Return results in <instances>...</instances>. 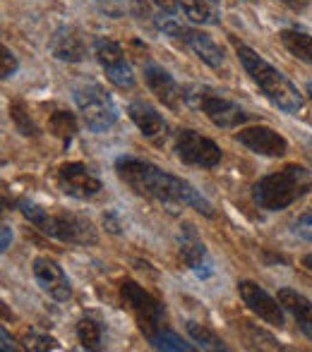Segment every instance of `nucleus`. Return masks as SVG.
I'll list each match as a JSON object with an SVG mask.
<instances>
[{
  "label": "nucleus",
  "mask_w": 312,
  "mask_h": 352,
  "mask_svg": "<svg viewBox=\"0 0 312 352\" xmlns=\"http://www.w3.org/2000/svg\"><path fill=\"white\" fill-rule=\"evenodd\" d=\"M96 5L108 17H123L125 14V0H96Z\"/></svg>",
  "instance_id": "30"
},
{
  "label": "nucleus",
  "mask_w": 312,
  "mask_h": 352,
  "mask_svg": "<svg viewBox=\"0 0 312 352\" xmlns=\"http://www.w3.org/2000/svg\"><path fill=\"white\" fill-rule=\"evenodd\" d=\"M0 336H3V350L5 352H14V350H17V345L12 343V338L8 336V329H5V326L0 329Z\"/></svg>",
  "instance_id": "34"
},
{
  "label": "nucleus",
  "mask_w": 312,
  "mask_h": 352,
  "mask_svg": "<svg viewBox=\"0 0 312 352\" xmlns=\"http://www.w3.org/2000/svg\"><path fill=\"white\" fill-rule=\"evenodd\" d=\"M51 48L53 58L63 63H82L87 58V43H84L82 34L75 27H61L56 34L51 36Z\"/></svg>",
  "instance_id": "17"
},
{
  "label": "nucleus",
  "mask_w": 312,
  "mask_h": 352,
  "mask_svg": "<svg viewBox=\"0 0 312 352\" xmlns=\"http://www.w3.org/2000/svg\"><path fill=\"white\" fill-rule=\"evenodd\" d=\"M305 156H308V161L312 166V142H308V146H305Z\"/></svg>",
  "instance_id": "36"
},
{
  "label": "nucleus",
  "mask_w": 312,
  "mask_h": 352,
  "mask_svg": "<svg viewBox=\"0 0 312 352\" xmlns=\"http://www.w3.org/2000/svg\"><path fill=\"white\" fill-rule=\"evenodd\" d=\"M238 295L245 302L247 309L255 316H260L264 324L284 329L286 319H284V309H281V302L274 300L264 287H260L255 280H240L238 283Z\"/></svg>",
  "instance_id": "12"
},
{
  "label": "nucleus",
  "mask_w": 312,
  "mask_h": 352,
  "mask_svg": "<svg viewBox=\"0 0 312 352\" xmlns=\"http://www.w3.org/2000/svg\"><path fill=\"white\" fill-rule=\"evenodd\" d=\"M103 226H106L111 232H116V235L121 232V223H118V218H116V213H113V211L103 213Z\"/></svg>",
  "instance_id": "31"
},
{
  "label": "nucleus",
  "mask_w": 312,
  "mask_h": 352,
  "mask_svg": "<svg viewBox=\"0 0 312 352\" xmlns=\"http://www.w3.org/2000/svg\"><path fill=\"white\" fill-rule=\"evenodd\" d=\"M284 5H289L291 10H295V12H300V10H305L310 5V0H281Z\"/></svg>",
  "instance_id": "35"
},
{
  "label": "nucleus",
  "mask_w": 312,
  "mask_h": 352,
  "mask_svg": "<svg viewBox=\"0 0 312 352\" xmlns=\"http://www.w3.org/2000/svg\"><path fill=\"white\" fill-rule=\"evenodd\" d=\"M308 98H310V103H312V79L308 82Z\"/></svg>",
  "instance_id": "38"
},
{
  "label": "nucleus",
  "mask_w": 312,
  "mask_h": 352,
  "mask_svg": "<svg viewBox=\"0 0 312 352\" xmlns=\"http://www.w3.org/2000/svg\"><path fill=\"white\" fill-rule=\"evenodd\" d=\"M116 173L135 195L149 197L166 206H190L207 218L214 216V206L200 190L173 173L161 170L154 163L135 156H118Z\"/></svg>",
  "instance_id": "1"
},
{
  "label": "nucleus",
  "mask_w": 312,
  "mask_h": 352,
  "mask_svg": "<svg viewBox=\"0 0 312 352\" xmlns=\"http://www.w3.org/2000/svg\"><path fill=\"white\" fill-rule=\"evenodd\" d=\"M293 235H298L300 240L312 242V211H303L293 221Z\"/></svg>",
  "instance_id": "27"
},
{
  "label": "nucleus",
  "mask_w": 312,
  "mask_h": 352,
  "mask_svg": "<svg viewBox=\"0 0 312 352\" xmlns=\"http://www.w3.org/2000/svg\"><path fill=\"white\" fill-rule=\"evenodd\" d=\"M279 302L286 311L293 314V319H295V324L300 326V331L312 340V302L303 295V292L293 290V287H281Z\"/></svg>",
  "instance_id": "19"
},
{
  "label": "nucleus",
  "mask_w": 312,
  "mask_h": 352,
  "mask_svg": "<svg viewBox=\"0 0 312 352\" xmlns=\"http://www.w3.org/2000/svg\"><path fill=\"white\" fill-rule=\"evenodd\" d=\"M3 237H0V252H8L10 242H12V230H10V226H3Z\"/></svg>",
  "instance_id": "33"
},
{
  "label": "nucleus",
  "mask_w": 312,
  "mask_h": 352,
  "mask_svg": "<svg viewBox=\"0 0 312 352\" xmlns=\"http://www.w3.org/2000/svg\"><path fill=\"white\" fill-rule=\"evenodd\" d=\"M183 12L197 24H219V12L214 10L211 0H178Z\"/></svg>",
  "instance_id": "21"
},
{
  "label": "nucleus",
  "mask_w": 312,
  "mask_h": 352,
  "mask_svg": "<svg viewBox=\"0 0 312 352\" xmlns=\"http://www.w3.org/2000/svg\"><path fill=\"white\" fill-rule=\"evenodd\" d=\"M149 343H152V348H156V350H173V352H192L195 350V345L185 343V340H183L176 331L168 329V326L161 331V333H156Z\"/></svg>",
  "instance_id": "25"
},
{
  "label": "nucleus",
  "mask_w": 312,
  "mask_h": 352,
  "mask_svg": "<svg viewBox=\"0 0 312 352\" xmlns=\"http://www.w3.org/2000/svg\"><path fill=\"white\" fill-rule=\"evenodd\" d=\"M303 266H308V271H312V254L303 256Z\"/></svg>",
  "instance_id": "37"
},
{
  "label": "nucleus",
  "mask_w": 312,
  "mask_h": 352,
  "mask_svg": "<svg viewBox=\"0 0 312 352\" xmlns=\"http://www.w3.org/2000/svg\"><path fill=\"white\" fill-rule=\"evenodd\" d=\"M178 250H180V259L185 261V266L197 276V278H211L214 276V259H211L209 250L202 242L200 232L192 223L180 226L178 232Z\"/></svg>",
  "instance_id": "11"
},
{
  "label": "nucleus",
  "mask_w": 312,
  "mask_h": 352,
  "mask_svg": "<svg viewBox=\"0 0 312 352\" xmlns=\"http://www.w3.org/2000/svg\"><path fill=\"white\" fill-rule=\"evenodd\" d=\"M187 333H190L192 343H197L202 350H216V352H226L229 350V345L224 343V340L219 338V336L214 333L211 329H207L205 324H197V321H187Z\"/></svg>",
  "instance_id": "23"
},
{
  "label": "nucleus",
  "mask_w": 312,
  "mask_h": 352,
  "mask_svg": "<svg viewBox=\"0 0 312 352\" xmlns=\"http://www.w3.org/2000/svg\"><path fill=\"white\" fill-rule=\"evenodd\" d=\"M236 142H240L245 148H250V151L260 153V156H267V158H279L289 151L286 137L267 125L242 127L236 135Z\"/></svg>",
  "instance_id": "15"
},
{
  "label": "nucleus",
  "mask_w": 312,
  "mask_h": 352,
  "mask_svg": "<svg viewBox=\"0 0 312 352\" xmlns=\"http://www.w3.org/2000/svg\"><path fill=\"white\" fill-rule=\"evenodd\" d=\"M312 190V173L298 163H289L281 170L269 173L252 187V201L264 211L289 209Z\"/></svg>",
  "instance_id": "3"
},
{
  "label": "nucleus",
  "mask_w": 312,
  "mask_h": 352,
  "mask_svg": "<svg viewBox=\"0 0 312 352\" xmlns=\"http://www.w3.org/2000/svg\"><path fill=\"white\" fill-rule=\"evenodd\" d=\"M94 53H96L98 65L106 72V77L111 79V84H116L118 89L135 87V74H132V67L127 63L125 53H123L121 43H116L113 38L101 36L94 41Z\"/></svg>",
  "instance_id": "10"
},
{
  "label": "nucleus",
  "mask_w": 312,
  "mask_h": 352,
  "mask_svg": "<svg viewBox=\"0 0 312 352\" xmlns=\"http://www.w3.org/2000/svg\"><path fill=\"white\" fill-rule=\"evenodd\" d=\"M27 348L37 350V352H46V350H58V340L51 338L46 333H37V331H29L27 333Z\"/></svg>",
  "instance_id": "26"
},
{
  "label": "nucleus",
  "mask_w": 312,
  "mask_h": 352,
  "mask_svg": "<svg viewBox=\"0 0 312 352\" xmlns=\"http://www.w3.org/2000/svg\"><path fill=\"white\" fill-rule=\"evenodd\" d=\"M156 24L163 34H168V36L176 38V41L185 43V46L190 48V51L195 53L202 63H207L211 70H221V67H226L224 51H221V46L209 36V34L200 32V29L185 27V24L176 22V19H171V17H158Z\"/></svg>",
  "instance_id": "8"
},
{
  "label": "nucleus",
  "mask_w": 312,
  "mask_h": 352,
  "mask_svg": "<svg viewBox=\"0 0 312 352\" xmlns=\"http://www.w3.org/2000/svg\"><path fill=\"white\" fill-rule=\"evenodd\" d=\"M19 211L32 226H37L48 237H56L67 245H96V228L89 218L72 211H51L46 206H39L29 199L19 201Z\"/></svg>",
  "instance_id": "4"
},
{
  "label": "nucleus",
  "mask_w": 312,
  "mask_h": 352,
  "mask_svg": "<svg viewBox=\"0 0 312 352\" xmlns=\"http://www.w3.org/2000/svg\"><path fill=\"white\" fill-rule=\"evenodd\" d=\"M185 103L195 108V111L205 113L207 120L219 127V130H236V127L245 125L252 118L245 108H240L231 98L221 96L214 89L202 87V84L185 87Z\"/></svg>",
  "instance_id": "5"
},
{
  "label": "nucleus",
  "mask_w": 312,
  "mask_h": 352,
  "mask_svg": "<svg viewBox=\"0 0 312 352\" xmlns=\"http://www.w3.org/2000/svg\"><path fill=\"white\" fill-rule=\"evenodd\" d=\"M0 53H3V56H0V60H3V67H0V77H3V79H10L14 72H17L19 63H17V58L12 56V51H10L8 46L0 48Z\"/></svg>",
  "instance_id": "29"
},
{
  "label": "nucleus",
  "mask_w": 312,
  "mask_h": 352,
  "mask_svg": "<svg viewBox=\"0 0 312 352\" xmlns=\"http://www.w3.org/2000/svg\"><path fill=\"white\" fill-rule=\"evenodd\" d=\"M77 340L82 343L84 350H98L103 340V329L98 321H94L92 316H84L77 321Z\"/></svg>",
  "instance_id": "24"
},
{
  "label": "nucleus",
  "mask_w": 312,
  "mask_h": 352,
  "mask_svg": "<svg viewBox=\"0 0 312 352\" xmlns=\"http://www.w3.org/2000/svg\"><path fill=\"white\" fill-rule=\"evenodd\" d=\"M10 116H12V120L17 122V127H19L22 135H37V127H34V122L29 120V116H24V111H22L19 103H12V106H10Z\"/></svg>",
  "instance_id": "28"
},
{
  "label": "nucleus",
  "mask_w": 312,
  "mask_h": 352,
  "mask_svg": "<svg viewBox=\"0 0 312 352\" xmlns=\"http://www.w3.org/2000/svg\"><path fill=\"white\" fill-rule=\"evenodd\" d=\"M152 3H154L158 10H163V12H168V14L176 12L178 5H180V3H178V0H152Z\"/></svg>",
  "instance_id": "32"
},
{
  "label": "nucleus",
  "mask_w": 312,
  "mask_h": 352,
  "mask_svg": "<svg viewBox=\"0 0 312 352\" xmlns=\"http://www.w3.org/2000/svg\"><path fill=\"white\" fill-rule=\"evenodd\" d=\"M32 271H34V278H37L39 287H41L48 297H53L56 302H67L72 297L70 278L65 276V271H63V266L58 264V261L48 259V256H37Z\"/></svg>",
  "instance_id": "14"
},
{
  "label": "nucleus",
  "mask_w": 312,
  "mask_h": 352,
  "mask_svg": "<svg viewBox=\"0 0 312 352\" xmlns=\"http://www.w3.org/2000/svg\"><path fill=\"white\" fill-rule=\"evenodd\" d=\"M48 130H51L53 137H58L63 144H70L72 137L77 135V120L70 111H56L51 118H48Z\"/></svg>",
  "instance_id": "22"
},
{
  "label": "nucleus",
  "mask_w": 312,
  "mask_h": 352,
  "mask_svg": "<svg viewBox=\"0 0 312 352\" xmlns=\"http://www.w3.org/2000/svg\"><path fill=\"white\" fill-rule=\"evenodd\" d=\"M279 41L284 43V48L295 56L298 60H303L305 65L312 67V36L305 32H298V29H284L279 34Z\"/></svg>",
  "instance_id": "20"
},
{
  "label": "nucleus",
  "mask_w": 312,
  "mask_h": 352,
  "mask_svg": "<svg viewBox=\"0 0 312 352\" xmlns=\"http://www.w3.org/2000/svg\"><path fill=\"white\" fill-rule=\"evenodd\" d=\"M121 297L127 305V309L132 311V316H135L137 326H140V331L145 333L147 340H152L156 333H161L166 329V307L149 290H145L140 283L123 280Z\"/></svg>",
  "instance_id": "7"
},
{
  "label": "nucleus",
  "mask_w": 312,
  "mask_h": 352,
  "mask_svg": "<svg viewBox=\"0 0 312 352\" xmlns=\"http://www.w3.org/2000/svg\"><path fill=\"white\" fill-rule=\"evenodd\" d=\"M145 82L149 87V91L154 94L158 101L171 111H180L185 103V89H180V84L173 79V74L163 70L156 63H147L145 65Z\"/></svg>",
  "instance_id": "16"
},
{
  "label": "nucleus",
  "mask_w": 312,
  "mask_h": 352,
  "mask_svg": "<svg viewBox=\"0 0 312 352\" xmlns=\"http://www.w3.org/2000/svg\"><path fill=\"white\" fill-rule=\"evenodd\" d=\"M58 185L67 197L79 201L94 199L101 195L103 185L84 163H65L58 168Z\"/></svg>",
  "instance_id": "13"
},
{
  "label": "nucleus",
  "mask_w": 312,
  "mask_h": 352,
  "mask_svg": "<svg viewBox=\"0 0 312 352\" xmlns=\"http://www.w3.org/2000/svg\"><path fill=\"white\" fill-rule=\"evenodd\" d=\"M233 48H236V56H238V60H240L242 70L247 72V77L255 82V87L264 94V98L271 106H276L284 113H291V116H298V113L303 111L305 108L303 94L298 91V87H295L284 72L276 70V67L271 65V63H267L260 53L252 51L245 43L236 41V38H233Z\"/></svg>",
  "instance_id": "2"
},
{
  "label": "nucleus",
  "mask_w": 312,
  "mask_h": 352,
  "mask_svg": "<svg viewBox=\"0 0 312 352\" xmlns=\"http://www.w3.org/2000/svg\"><path fill=\"white\" fill-rule=\"evenodd\" d=\"M75 103L82 113L84 125L92 132L101 135L108 132L118 122V108L111 94L96 82H84L75 89Z\"/></svg>",
  "instance_id": "6"
},
{
  "label": "nucleus",
  "mask_w": 312,
  "mask_h": 352,
  "mask_svg": "<svg viewBox=\"0 0 312 352\" xmlns=\"http://www.w3.org/2000/svg\"><path fill=\"white\" fill-rule=\"evenodd\" d=\"M176 156L185 166L195 168H214L221 163V148L219 144L209 137L200 135L195 130H178L176 135Z\"/></svg>",
  "instance_id": "9"
},
{
  "label": "nucleus",
  "mask_w": 312,
  "mask_h": 352,
  "mask_svg": "<svg viewBox=\"0 0 312 352\" xmlns=\"http://www.w3.org/2000/svg\"><path fill=\"white\" fill-rule=\"evenodd\" d=\"M127 116L130 120L137 125V130L152 142H158V140H166V120L161 118V113L156 111L154 106H149L147 101H132L127 106Z\"/></svg>",
  "instance_id": "18"
}]
</instances>
